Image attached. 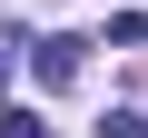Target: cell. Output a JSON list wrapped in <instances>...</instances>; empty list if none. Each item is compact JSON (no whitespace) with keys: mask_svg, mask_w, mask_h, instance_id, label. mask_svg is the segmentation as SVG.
Masks as SVG:
<instances>
[{"mask_svg":"<svg viewBox=\"0 0 148 138\" xmlns=\"http://www.w3.org/2000/svg\"><path fill=\"white\" fill-rule=\"evenodd\" d=\"M99 138H148V118H138V109H109V118H99Z\"/></svg>","mask_w":148,"mask_h":138,"instance_id":"obj_2","label":"cell"},{"mask_svg":"<svg viewBox=\"0 0 148 138\" xmlns=\"http://www.w3.org/2000/svg\"><path fill=\"white\" fill-rule=\"evenodd\" d=\"M30 79L40 89H69V79H79V40H69V30L59 40H30Z\"/></svg>","mask_w":148,"mask_h":138,"instance_id":"obj_1","label":"cell"},{"mask_svg":"<svg viewBox=\"0 0 148 138\" xmlns=\"http://www.w3.org/2000/svg\"><path fill=\"white\" fill-rule=\"evenodd\" d=\"M0 128H10V138H49V128H40L30 109H10V118H0Z\"/></svg>","mask_w":148,"mask_h":138,"instance_id":"obj_3","label":"cell"}]
</instances>
